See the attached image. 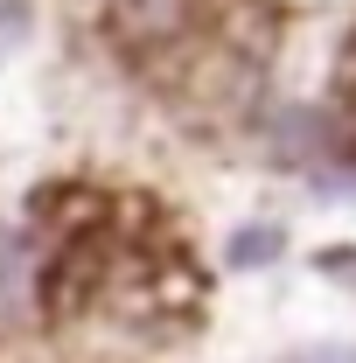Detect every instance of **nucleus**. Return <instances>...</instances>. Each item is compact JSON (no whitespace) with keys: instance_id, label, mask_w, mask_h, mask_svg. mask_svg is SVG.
<instances>
[{"instance_id":"nucleus-1","label":"nucleus","mask_w":356,"mask_h":363,"mask_svg":"<svg viewBox=\"0 0 356 363\" xmlns=\"http://www.w3.org/2000/svg\"><path fill=\"white\" fill-rule=\"evenodd\" d=\"M189 21H196V0H112V28H119V43H133V49L175 43Z\"/></svg>"},{"instance_id":"nucleus-2","label":"nucleus","mask_w":356,"mask_h":363,"mask_svg":"<svg viewBox=\"0 0 356 363\" xmlns=\"http://www.w3.org/2000/svg\"><path fill=\"white\" fill-rule=\"evenodd\" d=\"M272 252H279V230H272V224L238 230V238H230V266H266Z\"/></svg>"},{"instance_id":"nucleus-3","label":"nucleus","mask_w":356,"mask_h":363,"mask_svg":"<svg viewBox=\"0 0 356 363\" xmlns=\"http://www.w3.org/2000/svg\"><path fill=\"white\" fill-rule=\"evenodd\" d=\"M21 301V252H14V238H0V315Z\"/></svg>"},{"instance_id":"nucleus-4","label":"nucleus","mask_w":356,"mask_h":363,"mask_svg":"<svg viewBox=\"0 0 356 363\" xmlns=\"http://www.w3.org/2000/svg\"><path fill=\"white\" fill-rule=\"evenodd\" d=\"M314 363H356V357H314Z\"/></svg>"}]
</instances>
